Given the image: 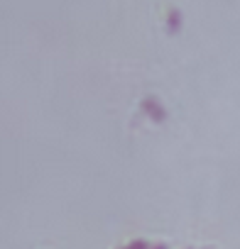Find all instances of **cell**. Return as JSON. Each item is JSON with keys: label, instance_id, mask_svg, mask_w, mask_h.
<instances>
[{"label": "cell", "instance_id": "cell-1", "mask_svg": "<svg viewBox=\"0 0 240 249\" xmlns=\"http://www.w3.org/2000/svg\"><path fill=\"white\" fill-rule=\"evenodd\" d=\"M142 110L152 117V120H157V122H162V120H167V110H164V105L155 98V95H145L142 98Z\"/></svg>", "mask_w": 240, "mask_h": 249}, {"label": "cell", "instance_id": "cell-2", "mask_svg": "<svg viewBox=\"0 0 240 249\" xmlns=\"http://www.w3.org/2000/svg\"><path fill=\"white\" fill-rule=\"evenodd\" d=\"M167 22H169L172 30H177V27L181 25V15H179L177 8H169V10H167Z\"/></svg>", "mask_w": 240, "mask_h": 249}]
</instances>
